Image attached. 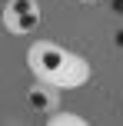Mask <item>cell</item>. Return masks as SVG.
<instances>
[{
    "mask_svg": "<svg viewBox=\"0 0 123 126\" xmlns=\"http://www.w3.org/2000/svg\"><path fill=\"white\" fill-rule=\"evenodd\" d=\"M40 20H43V10H40L37 0H7L3 10H0V23L10 37H30L37 33Z\"/></svg>",
    "mask_w": 123,
    "mask_h": 126,
    "instance_id": "7a4b0ae2",
    "label": "cell"
},
{
    "mask_svg": "<svg viewBox=\"0 0 123 126\" xmlns=\"http://www.w3.org/2000/svg\"><path fill=\"white\" fill-rule=\"evenodd\" d=\"M43 126H93V123L87 116H80V113H70V110H53L43 120Z\"/></svg>",
    "mask_w": 123,
    "mask_h": 126,
    "instance_id": "277c9868",
    "label": "cell"
},
{
    "mask_svg": "<svg viewBox=\"0 0 123 126\" xmlns=\"http://www.w3.org/2000/svg\"><path fill=\"white\" fill-rule=\"evenodd\" d=\"M80 3H100V0H80Z\"/></svg>",
    "mask_w": 123,
    "mask_h": 126,
    "instance_id": "5b68a950",
    "label": "cell"
},
{
    "mask_svg": "<svg viewBox=\"0 0 123 126\" xmlns=\"http://www.w3.org/2000/svg\"><path fill=\"white\" fill-rule=\"evenodd\" d=\"M27 66L37 83H47L53 90H80L93 76L87 57L53 43V40H33L27 47Z\"/></svg>",
    "mask_w": 123,
    "mask_h": 126,
    "instance_id": "6da1fadb",
    "label": "cell"
},
{
    "mask_svg": "<svg viewBox=\"0 0 123 126\" xmlns=\"http://www.w3.org/2000/svg\"><path fill=\"white\" fill-rule=\"evenodd\" d=\"M27 103H30L33 113L50 116L53 110L60 106V90H53V86H47V83H37V80H33L30 90H27Z\"/></svg>",
    "mask_w": 123,
    "mask_h": 126,
    "instance_id": "3957f363",
    "label": "cell"
}]
</instances>
